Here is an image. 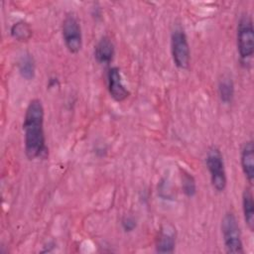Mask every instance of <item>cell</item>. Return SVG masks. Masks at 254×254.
<instances>
[{"instance_id":"6da1fadb","label":"cell","mask_w":254,"mask_h":254,"mask_svg":"<svg viewBox=\"0 0 254 254\" xmlns=\"http://www.w3.org/2000/svg\"><path fill=\"white\" fill-rule=\"evenodd\" d=\"M44 121V105L39 98H33L28 103L23 122L24 152L30 161L44 158L47 155Z\"/></svg>"},{"instance_id":"7a4b0ae2","label":"cell","mask_w":254,"mask_h":254,"mask_svg":"<svg viewBox=\"0 0 254 254\" xmlns=\"http://www.w3.org/2000/svg\"><path fill=\"white\" fill-rule=\"evenodd\" d=\"M220 227L225 251L229 254H243L244 248L240 226L232 211L224 213Z\"/></svg>"},{"instance_id":"3957f363","label":"cell","mask_w":254,"mask_h":254,"mask_svg":"<svg viewBox=\"0 0 254 254\" xmlns=\"http://www.w3.org/2000/svg\"><path fill=\"white\" fill-rule=\"evenodd\" d=\"M205 165L209 173L210 183L216 192H222L227 187V176L223 156L220 150L211 146L205 156Z\"/></svg>"},{"instance_id":"277c9868","label":"cell","mask_w":254,"mask_h":254,"mask_svg":"<svg viewBox=\"0 0 254 254\" xmlns=\"http://www.w3.org/2000/svg\"><path fill=\"white\" fill-rule=\"evenodd\" d=\"M237 52L241 61L246 62L254 54V28L251 16L248 13L241 14L236 29Z\"/></svg>"},{"instance_id":"5b68a950","label":"cell","mask_w":254,"mask_h":254,"mask_svg":"<svg viewBox=\"0 0 254 254\" xmlns=\"http://www.w3.org/2000/svg\"><path fill=\"white\" fill-rule=\"evenodd\" d=\"M62 36L66 50L70 54H77L82 48V32L77 16L69 12L62 23Z\"/></svg>"},{"instance_id":"8992f818","label":"cell","mask_w":254,"mask_h":254,"mask_svg":"<svg viewBox=\"0 0 254 254\" xmlns=\"http://www.w3.org/2000/svg\"><path fill=\"white\" fill-rule=\"evenodd\" d=\"M171 54L174 64L180 69H187L190 63V49L188 37L181 28L171 34Z\"/></svg>"},{"instance_id":"52a82bcc","label":"cell","mask_w":254,"mask_h":254,"mask_svg":"<svg viewBox=\"0 0 254 254\" xmlns=\"http://www.w3.org/2000/svg\"><path fill=\"white\" fill-rule=\"evenodd\" d=\"M107 88L110 96L117 102L124 101L130 94L123 82L120 69L117 66H111L108 69Z\"/></svg>"},{"instance_id":"ba28073f","label":"cell","mask_w":254,"mask_h":254,"mask_svg":"<svg viewBox=\"0 0 254 254\" xmlns=\"http://www.w3.org/2000/svg\"><path fill=\"white\" fill-rule=\"evenodd\" d=\"M176 247V228L171 223L162 225L156 239L158 253H173Z\"/></svg>"},{"instance_id":"9c48e42d","label":"cell","mask_w":254,"mask_h":254,"mask_svg":"<svg viewBox=\"0 0 254 254\" xmlns=\"http://www.w3.org/2000/svg\"><path fill=\"white\" fill-rule=\"evenodd\" d=\"M240 165L247 182L252 185L254 181V144L252 140L246 141L241 148Z\"/></svg>"},{"instance_id":"30bf717a","label":"cell","mask_w":254,"mask_h":254,"mask_svg":"<svg viewBox=\"0 0 254 254\" xmlns=\"http://www.w3.org/2000/svg\"><path fill=\"white\" fill-rule=\"evenodd\" d=\"M115 55V46L108 36L101 37L94 46V59L100 64H110Z\"/></svg>"},{"instance_id":"8fae6325","label":"cell","mask_w":254,"mask_h":254,"mask_svg":"<svg viewBox=\"0 0 254 254\" xmlns=\"http://www.w3.org/2000/svg\"><path fill=\"white\" fill-rule=\"evenodd\" d=\"M242 211L243 217L249 230H254V199L252 191L249 188H246L242 192Z\"/></svg>"},{"instance_id":"7c38bea8","label":"cell","mask_w":254,"mask_h":254,"mask_svg":"<svg viewBox=\"0 0 254 254\" xmlns=\"http://www.w3.org/2000/svg\"><path fill=\"white\" fill-rule=\"evenodd\" d=\"M10 34L12 38L18 42L24 43L28 42L33 35V30L31 25L26 21H18L15 22L10 29Z\"/></svg>"},{"instance_id":"4fadbf2b","label":"cell","mask_w":254,"mask_h":254,"mask_svg":"<svg viewBox=\"0 0 254 254\" xmlns=\"http://www.w3.org/2000/svg\"><path fill=\"white\" fill-rule=\"evenodd\" d=\"M18 70L21 76L26 80H32L35 77L36 64L31 54L26 53L20 58L18 62Z\"/></svg>"},{"instance_id":"5bb4252c","label":"cell","mask_w":254,"mask_h":254,"mask_svg":"<svg viewBox=\"0 0 254 254\" xmlns=\"http://www.w3.org/2000/svg\"><path fill=\"white\" fill-rule=\"evenodd\" d=\"M217 91L221 102L224 104H229L232 102L234 97V83L230 76L224 75L218 81Z\"/></svg>"},{"instance_id":"9a60e30c","label":"cell","mask_w":254,"mask_h":254,"mask_svg":"<svg viewBox=\"0 0 254 254\" xmlns=\"http://www.w3.org/2000/svg\"><path fill=\"white\" fill-rule=\"evenodd\" d=\"M182 190L187 197H193L196 193V182L193 176L186 170L181 169Z\"/></svg>"},{"instance_id":"2e32d148","label":"cell","mask_w":254,"mask_h":254,"mask_svg":"<svg viewBox=\"0 0 254 254\" xmlns=\"http://www.w3.org/2000/svg\"><path fill=\"white\" fill-rule=\"evenodd\" d=\"M121 226L125 232H132L137 226V221L134 216L126 214L121 219Z\"/></svg>"}]
</instances>
